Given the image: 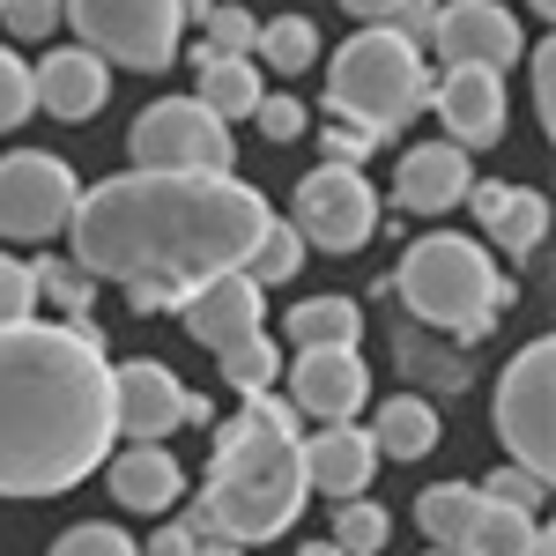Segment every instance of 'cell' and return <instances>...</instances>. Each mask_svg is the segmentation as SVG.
Wrapping results in <instances>:
<instances>
[{
  "label": "cell",
  "instance_id": "cell-1",
  "mask_svg": "<svg viewBox=\"0 0 556 556\" xmlns=\"http://www.w3.org/2000/svg\"><path fill=\"white\" fill-rule=\"evenodd\" d=\"M267 215L275 208L230 172H127L75 201L67 260L89 282H127L134 312H178L201 282L245 267Z\"/></svg>",
  "mask_w": 556,
  "mask_h": 556
},
{
  "label": "cell",
  "instance_id": "cell-2",
  "mask_svg": "<svg viewBox=\"0 0 556 556\" xmlns=\"http://www.w3.org/2000/svg\"><path fill=\"white\" fill-rule=\"evenodd\" d=\"M112 438V356L97 319L0 327V497L75 490Z\"/></svg>",
  "mask_w": 556,
  "mask_h": 556
},
{
  "label": "cell",
  "instance_id": "cell-3",
  "mask_svg": "<svg viewBox=\"0 0 556 556\" xmlns=\"http://www.w3.org/2000/svg\"><path fill=\"white\" fill-rule=\"evenodd\" d=\"M304 513V460H298V408L275 401V386L253 393L230 424L215 430V460L201 513L186 519L193 534H223V542H275L282 527Z\"/></svg>",
  "mask_w": 556,
  "mask_h": 556
},
{
  "label": "cell",
  "instance_id": "cell-4",
  "mask_svg": "<svg viewBox=\"0 0 556 556\" xmlns=\"http://www.w3.org/2000/svg\"><path fill=\"white\" fill-rule=\"evenodd\" d=\"M393 290H401V304L424 319L430 334H460V342H482L497 327V312L513 304V282L497 275L490 245L453 238V230L416 238L408 260L393 267Z\"/></svg>",
  "mask_w": 556,
  "mask_h": 556
},
{
  "label": "cell",
  "instance_id": "cell-5",
  "mask_svg": "<svg viewBox=\"0 0 556 556\" xmlns=\"http://www.w3.org/2000/svg\"><path fill=\"white\" fill-rule=\"evenodd\" d=\"M430 104V67L424 52L408 38H393V30H356V38L334 52V83H327V119H349V127L364 134H393L408 127L416 112Z\"/></svg>",
  "mask_w": 556,
  "mask_h": 556
},
{
  "label": "cell",
  "instance_id": "cell-6",
  "mask_svg": "<svg viewBox=\"0 0 556 556\" xmlns=\"http://www.w3.org/2000/svg\"><path fill=\"white\" fill-rule=\"evenodd\" d=\"M60 23L83 30V52L104 67H172L178 30H186V0H60Z\"/></svg>",
  "mask_w": 556,
  "mask_h": 556
},
{
  "label": "cell",
  "instance_id": "cell-7",
  "mask_svg": "<svg viewBox=\"0 0 556 556\" xmlns=\"http://www.w3.org/2000/svg\"><path fill=\"white\" fill-rule=\"evenodd\" d=\"M490 416H497V438H505L513 468L549 482L556 468V349L549 342H527L497 371V408Z\"/></svg>",
  "mask_w": 556,
  "mask_h": 556
},
{
  "label": "cell",
  "instance_id": "cell-8",
  "mask_svg": "<svg viewBox=\"0 0 556 556\" xmlns=\"http://www.w3.org/2000/svg\"><path fill=\"white\" fill-rule=\"evenodd\" d=\"M127 149H134V172H201V178L230 172V127L193 97H156L134 119Z\"/></svg>",
  "mask_w": 556,
  "mask_h": 556
},
{
  "label": "cell",
  "instance_id": "cell-9",
  "mask_svg": "<svg viewBox=\"0 0 556 556\" xmlns=\"http://www.w3.org/2000/svg\"><path fill=\"white\" fill-rule=\"evenodd\" d=\"M298 230L304 245H319V253H356L371 230H379V193H371V178L349 172V164H319V172L298 186Z\"/></svg>",
  "mask_w": 556,
  "mask_h": 556
},
{
  "label": "cell",
  "instance_id": "cell-10",
  "mask_svg": "<svg viewBox=\"0 0 556 556\" xmlns=\"http://www.w3.org/2000/svg\"><path fill=\"white\" fill-rule=\"evenodd\" d=\"M83 201V186L75 172L60 164V156H38V149H15V156H0V238H52V230H67V215Z\"/></svg>",
  "mask_w": 556,
  "mask_h": 556
},
{
  "label": "cell",
  "instance_id": "cell-11",
  "mask_svg": "<svg viewBox=\"0 0 556 556\" xmlns=\"http://www.w3.org/2000/svg\"><path fill=\"white\" fill-rule=\"evenodd\" d=\"M430 45H438L445 67H482V75H505L519 52H527L519 23L497 8V0H438Z\"/></svg>",
  "mask_w": 556,
  "mask_h": 556
},
{
  "label": "cell",
  "instance_id": "cell-12",
  "mask_svg": "<svg viewBox=\"0 0 556 556\" xmlns=\"http://www.w3.org/2000/svg\"><path fill=\"white\" fill-rule=\"evenodd\" d=\"M178 424H186V386H178L172 364H156V356L112 364V430H119V438L164 445Z\"/></svg>",
  "mask_w": 556,
  "mask_h": 556
},
{
  "label": "cell",
  "instance_id": "cell-13",
  "mask_svg": "<svg viewBox=\"0 0 556 556\" xmlns=\"http://www.w3.org/2000/svg\"><path fill=\"white\" fill-rule=\"evenodd\" d=\"M371 401V371L356 349H298L290 364V408L319 424H356V408Z\"/></svg>",
  "mask_w": 556,
  "mask_h": 556
},
{
  "label": "cell",
  "instance_id": "cell-14",
  "mask_svg": "<svg viewBox=\"0 0 556 556\" xmlns=\"http://www.w3.org/2000/svg\"><path fill=\"white\" fill-rule=\"evenodd\" d=\"M298 460H304V490L349 505V497H364V482L379 468V445L356 424H319V438H298Z\"/></svg>",
  "mask_w": 556,
  "mask_h": 556
},
{
  "label": "cell",
  "instance_id": "cell-15",
  "mask_svg": "<svg viewBox=\"0 0 556 556\" xmlns=\"http://www.w3.org/2000/svg\"><path fill=\"white\" fill-rule=\"evenodd\" d=\"M430 104H438L453 149H490L505 134V83L482 67H445V83H430Z\"/></svg>",
  "mask_w": 556,
  "mask_h": 556
},
{
  "label": "cell",
  "instance_id": "cell-16",
  "mask_svg": "<svg viewBox=\"0 0 556 556\" xmlns=\"http://www.w3.org/2000/svg\"><path fill=\"white\" fill-rule=\"evenodd\" d=\"M178 319H186V334L201 349H238L260 334V282L253 275H215V282H201L193 298L178 304Z\"/></svg>",
  "mask_w": 556,
  "mask_h": 556
},
{
  "label": "cell",
  "instance_id": "cell-17",
  "mask_svg": "<svg viewBox=\"0 0 556 556\" xmlns=\"http://www.w3.org/2000/svg\"><path fill=\"white\" fill-rule=\"evenodd\" d=\"M475 223L490 230V245H505L513 260H527L542 238H549V201L534 186H505V178H475L468 186Z\"/></svg>",
  "mask_w": 556,
  "mask_h": 556
},
{
  "label": "cell",
  "instance_id": "cell-18",
  "mask_svg": "<svg viewBox=\"0 0 556 556\" xmlns=\"http://www.w3.org/2000/svg\"><path fill=\"white\" fill-rule=\"evenodd\" d=\"M30 83H38V104L52 119H97L104 97H112V67H104L97 52H83V45H67V52L38 60Z\"/></svg>",
  "mask_w": 556,
  "mask_h": 556
},
{
  "label": "cell",
  "instance_id": "cell-19",
  "mask_svg": "<svg viewBox=\"0 0 556 556\" xmlns=\"http://www.w3.org/2000/svg\"><path fill=\"white\" fill-rule=\"evenodd\" d=\"M468 149H453V141H424V149H408L401 156V178H393V193H401V208L416 215H445L453 201H468Z\"/></svg>",
  "mask_w": 556,
  "mask_h": 556
},
{
  "label": "cell",
  "instance_id": "cell-20",
  "mask_svg": "<svg viewBox=\"0 0 556 556\" xmlns=\"http://www.w3.org/2000/svg\"><path fill=\"white\" fill-rule=\"evenodd\" d=\"M112 497L127 505V513H172L178 497H186V468H178L164 445H127L119 460H112Z\"/></svg>",
  "mask_w": 556,
  "mask_h": 556
},
{
  "label": "cell",
  "instance_id": "cell-21",
  "mask_svg": "<svg viewBox=\"0 0 556 556\" xmlns=\"http://www.w3.org/2000/svg\"><path fill=\"white\" fill-rule=\"evenodd\" d=\"M260 97H267V89H260V67H253V60H230V52H201V89H193V104H208L223 127H230V119H253Z\"/></svg>",
  "mask_w": 556,
  "mask_h": 556
},
{
  "label": "cell",
  "instance_id": "cell-22",
  "mask_svg": "<svg viewBox=\"0 0 556 556\" xmlns=\"http://www.w3.org/2000/svg\"><path fill=\"white\" fill-rule=\"evenodd\" d=\"M371 445L393 453V460H424L430 445H438V408H430L424 393H393L371 416Z\"/></svg>",
  "mask_w": 556,
  "mask_h": 556
},
{
  "label": "cell",
  "instance_id": "cell-23",
  "mask_svg": "<svg viewBox=\"0 0 556 556\" xmlns=\"http://www.w3.org/2000/svg\"><path fill=\"white\" fill-rule=\"evenodd\" d=\"M475 513H482V490H475V482H430L424 497H416V519H424L430 549H460Z\"/></svg>",
  "mask_w": 556,
  "mask_h": 556
},
{
  "label": "cell",
  "instance_id": "cell-24",
  "mask_svg": "<svg viewBox=\"0 0 556 556\" xmlns=\"http://www.w3.org/2000/svg\"><path fill=\"white\" fill-rule=\"evenodd\" d=\"M282 327H290V342H298V349H356L364 312H356L349 298H304Z\"/></svg>",
  "mask_w": 556,
  "mask_h": 556
},
{
  "label": "cell",
  "instance_id": "cell-25",
  "mask_svg": "<svg viewBox=\"0 0 556 556\" xmlns=\"http://www.w3.org/2000/svg\"><path fill=\"white\" fill-rule=\"evenodd\" d=\"M534 534H542V519L534 513H513V505H482L468 527V542L453 556H527L534 549Z\"/></svg>",
  "mask_w": 556,
  "mask_h": 556
},
{
  "label": "cell",
  "instance_id": "cell-26",
  "mask_svg": "<svg viewBox=\"0 0 556 556\" xmlns=\"http://www.w3.org/2000/svg\"><path fill=\"white\" fill-rule=\"evenodd\" d=\"M319 60V30L304 23V15H275V23H260L253 38V67H275V75H304Z\"/></svg>",
  "mask_w": 556,
  "mask_h": 556
},
{
  "label": "cell",
  "instance_id": "cell-27",
  "mask_svg": "<svg viewBox=\"0 0 556 556\" xmlns=\"http://www.w3.org/2000/svg\"><path fill=\"white\" fill-rule=\"evenodd\" d=\"M298 267H304V238L290 230V223H275V215H267V223H260V238H253V253H245V267H238V275H253L260 290H275V282H290Z\"/></svg>",
  "mask_w": 556,
  "mask_h": 556
},
{
  "label": "cell",
  "instance_id": "cell-28",
  "mask_svg": "<svg viewBox=\"0 0 556 556\" xmlns=\"http://www.w3.org/2000/svg\"><path fill=\"white\" fill-rule=\"evenodd\" d=\"M386 542H393V519H386L371 497L334 505V549H342V556H379Z\"/></svg>",
  "mask_w": 556,
  "mask_h": 556
},
{
  "label": "cell",
  "instance_id": "cell-29",
  "mask_svg": "<svg viewBox=\"0 0 556 556\" xmlns=\"http://www.w3.org/2000/svg\"><path fill=\"white\" fill-rule=\"evenodd\" d=\"M215 364H223V386H230V393H245V401L282 379V364H275V342H267V334H253V342H238V349H223Z\"/></svg>",
  "mask_w": 556,
  "mask_h": 556
},
{
  "label": "cell",
  "instance_id": "cell-30",
  "mask_svg": "<svg viewBox=\"0 0 556 556\" xmlns=\"http://www.w3.org/2000/svg\"><path fill=\"white\" fill-rule=\"evenodd\" d=\"M201 30H208V52H230V60H253L260 15H253V8H238V0H208Z\"/></svg>",
  "mask_w": 556,
  "mask_h": 556
},
{
  "label": "cell",
  "instance_id": "cell-31",
  "mask_svg": "<svg viewBox=\"0 0 556 556\" xmlns=\"http://www.w3.org/2000/svg\"><path fill=\"white\" fill-rule=\"evenodd\" d=\"M30 282H38V298H52L67 319H89V290H97V282H89L75 260H38V267H30Z\"/></svg>",
  "mask_w": 556,
  "mask_h": 556
},
{
  "label": "cell",
  "instance_id": "cell-32",
  "mask_svg": "<svg viewBox=\"0 0 556 556\" xmlns=\"http://www.w3.org/2000/svg\"><path fill=\"white\" fill-rule=\"evenodd\" d=\"M542 497H549V482H542V475H527V468H513V460H505V468H497L490 482H482V505H513V513H542Z\"/></svg>",
  "mask_w": 556,
  "mask_h": 556
},
{
  "label": "cell",
  "instance_id": "cell-33",
  "mask_svg": "<svg viewBox=\"0 0 556 556\" xmlns=\"http://www.w3.org/2000/svg\"><path fill=\"white\" fill-rule=\"evenodd\" d=\"M30 104H38V83H30V67L0 45V134L8 127H23L30 119Z\"/></svg>",
  "mask_w": 556,
  "mask_h": 556
},
{
  "label": "cell",
  "instance_id": "cell-34",
  "mask_svg": "<svg viewBox=\"0 0 556 556\" xmlns=\"http://www.w3.org/2000/svg\"><path fill=\"white\" fill-rule=\"evenodd\" d=\"M52 556H141V549H134L119 527H97V519H89V527H67V534L52 542Z\"/></svg>",
  "mask_w": 556,
  "mask_h": 556
},
{
  "label": "cell",
  "instance_id": "cell-35",
  "mask_svg": "<svg viewBox=\"0 0 556 556\" xmlns=\"http://www.w3.org/2000/svg\"><path fill=\"white\" fill-rule=\"evenodd\" d=\"M30 304H38V282H30V260H8V253H0V327L30 319Z\"/></svg>",
  "mask_w": 556,
  "mask_h": 556
},
{
  "label": "cell",
  "instance_id": "cell-36",
  "mask_svg": "<svg viewBox=\"0 0 556 556\" xmlns=\"http://www.w3.org/2000/svg\"><path fill=\"white\" fill-rule=\"evenodd\" d=\"M0 30H15V38H52V30H60V0H0Z\"/></svg>",
  "mask_w": 556,
  "mask_h": 556
},
{
  "label": "cell",
  "instance_id": "cell-37",
  "mask_svg": "<svg viewBox=\"0 0 556 556\" xmlns=\"http://www.w3.org/2000/svg\"><path fill=\"white\" fill-rule=\"evenodd\" d=\"M253 127L267 134V141H298V134H304V104H298V97H260Z\"/></svg>",
  "mask_w": 556,
  "mask_h": 556
},
{
  "label": "cell",
  "instance_id": "cell-38",
  "mask_svg": "<svg viewBox=\"0 0 556 556\" xmlns=\"http://www.w3.org/2000/svg\"><path fill=\"white\" fill-rule=\"evenodd\" d=\"M430 23H438V0H401L379 30H393V38H408L416 52H424V45H430Z\"/></svg>",
  "mask_w": 556,
  "mask_h": 556
},
{
  "label": "cell",
  "instance_id": "cell-39",
  "mask_svg": "<svg viewBox=\"0 0 556 556\" xmlns=\"http://www.w3.org/2000/svg\"><path fill=\"white\" fill-rule=\"evenodd\" d=\"M371 149H379V134L349 127V119H327V164H349V172H356V164H364Z\"/></svg>",
  "mask_w": 556,
  "mask_h": 556
},
{
  "label": "cell",
  "instance_id": "cell-40",
  "mask_svg": "<svg viewBox=\"0 0 556 556\" xmlns=\"http://www.w3.org/2000/svg\"><path fill=\"white\" fill-rule=\"evenodd\" d=\"M534 112H542V127H556V52L549 45H534Z\"/></svg>",
  "mask_w": 556,
  "mask_h": 556
},
{
  "label": "cell",
  "instance_id": "cell-41",
  "mask_svg": "<svg viewBox=\"0 0 556 556\" xmlns=\"http://www.w3.org/2000/svg\"><path fill=\"white\" fill-rule=\"evenodd\" d=\"M149 556H193V527H186V519H172V527H156V542H149Z\"/></svg>",
  "mask_w": 556,
  "mask_h": 556
},
{
  "label": "cell",
  "instance_id": "cell-42",
  "mask_svg": "<svg viewBox=\"0 0 556 556\" xmlns=\"http://www.w3.org/2000/svg\"><path fill=\"white\" fill-rule=\"evenodd\" d=\"M342 8H349V15H364V23H386L401 0H342Z\"/></svg>",
  "mask_w": 556,
  "mask_h": 556
},
{
  "label": "cell",
  "instance_id": "cell-43",
  "mask_svg": "<svg viewBox=\"0 0 556 556\" xmlns=\"http://www.w3.org/2000/svg\"><path fill=\"white\" fill-rule=\"evenodd\" d=\"M193 556H238V542H223V534H193Z\"/></svg>",
  "mask_w": 556,
  "mask_h": 556
},
{
  "label": "cell",
  "instance_id": "cell-44",
  "mask_svg": "<svg viewBox=\"0 0 556 556\" xmlns=\"http://www.w3.org/2000/svg\"><path fill=\"white\" fill-rule=\"evenodd\" d=\"M527 556H556V534H549V527L534 534V549H527Z\"/></svg>",
  "mask_w": 556,
  "mask_h": 556
},
{
  "label": "cell",
  "instance_id": "cell-45",
  "mask_svg": "<svg viewBox=\"0 0 556 556\" xmlns=\"http://www.w3.org/2000/svg\"><path fill=\"white\" fill-rule=\"evenodd\" d=\"M298 556H342V549H334V542H312V549H298Z\"/></svg>",
  "mask_w": 556,
  "mask_h": 556
},
{
  "label": "cell",
  "instance_id": "cell-46",
  "mask_svg": "<svg viewBox=\"0 0 556 556\" xmlns=\"http://www.w3.org/2000/svg\"><path fill=\"white\" fill-rule=\"evenodd\" d=\"M527 8H534V15H549V8H556V0H527Z\"/></svg>",
  "mask_w": 556,
  "mask_h": 556
},
{
  "label": "cell",
  "instance_id": "cell-47",
  "mask_svg": "<svg viewBox=\"0 0 556 556\" xmlns=\"http://www.w3.org/2000/svg\"><path fill=\"white\" fill-rule=\"evenodd\" d=\"M430 556H453V549H430Z\"/></svg>",
  "mask_w": 556,
  "mask_h": 556
}]
</instances>
